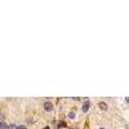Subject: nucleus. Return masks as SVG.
Listing matches in <instances>:
<instances>
[{"label": "nucleus", "mask_w": 129, "mask_h": 129, "mask_svg": "<svg viewBox=\"0 0 129 129\" xmlns=\"http://www.w3.org/2000/svg\"><path fill=\"white\" fill-rule=\"evenodd\" d=\"M44 129H49V127H45V128H44Z\"/></svg>", "instance_id": "nucleus-9"}, {"label": "nucleus", "mask_w": 129, "mask_h": 129, "mask_svg": "<svg viewBox=\"0 0 129 129\" xmlns=\"http://www.w3.org/2000/svg\"><path fill=\"white\" fill-rule=\"evenodd\" d=\"M9 128V125L4 123V121H0V129H8Z\"/></svg>", "instance_id": "nucleus-4"}, {"label": "nucleus", "mask_w": 129, "mask_h": 129, "mask_svg": "<svg viewBox=\"0 0 129 129\" xmlns=\"http://www.w3.org/2000/svg\"><path fill=\"white\" fill-rule=\"evenodd\" d=\"M44 110H45V111H52V110H53V105L50 103V102H45V103H44Z\"/></svg>", "instance_id": "nucleus-2"}, {"label": "nucleus", "mask_w": 129, "mask_h": 129, "mask_svg": "<svg viewBox=\"0 0 129 129\" xmlns=\"http://www.w3.org/2000/svg\"><path fill=\"white\" fill-rule=\"evenodd\" d=\"M100 129H105V128H100Z\"/></svg>", "instance_id": "nucleus-10"}, {"label": "nucleus", "mask_w": 129, "mask_h": 129, "mask_svg": "<svg viewBox=\"0 0 129 129\" xmlns=\"http://www.w3.org/2000/svg\"><path fill=\"white\" fill-rule=\"evenodd\" d=\"M89 108H90V102H89V101H85L84 103H83V111H84V112H88Z\"/></svg>", "instance_id": "nucleus-1"}, {"label": "nucleus", "mask_w": 129, "mask_h": 129, "mask_svg": "<svg viewBox=\"0 0 129 129\" xmlns=\"http://www.w3.org/2000/svg\"><path fill=\"white\" fill-rule=\"evenodd\" d=\"M8 129H17V125H16V124H10Z\"/></svg>", "instance_id": "nucleus-6"}, {"label": "nucleus", "mask_w": 129, "mask_h": 129, "mask_svg": "<svg viewBox=\"0 0 129 129\" xmlns=\"http://www.w3.org/2000/svg\"><path fill=\"white\" fill-rule=\"evenodd\" d=\"M17 129H27L25 127V125H20V127H17Z\"/></svg>", "instance_id": "nucleus-7"}, {"label": "nucleus", "mask_w": 129, "mask_h": 129, "mask_svg": "<svg viewBox=\"0 0 129 129\" xmlns=\"http://www.w3.org/2000/svg\"><path fill=\"white\" fill-rule=\"evenodd\" d=\"M98 107H100L101 110H103V111H106V110H107V103H105V102H100V103H98Z\"/></svg>", "instance_id": "nucleus-3"}, {"label": "nucleus", "mask_w": 129, "mask_h": 129, "mask_svg": "<svg viewBox=\"0 0 129 129\" xmlns=\"http://www.w3.org/2000/svg\"><path fill=\"white\" fill-rule=\"evenodd\" d=\"M127 102H129V97H128V98H127Z\"/></svg>", "instance_id": "nucleus-8"}, {"label": "nucleus", "mask_w": 129, "mask_h": 129, "mask_svg": "<svg viewBox=\"0 0 129 129\" xmlns=\"http://www.w3.org/2000/svg\"><path fill=\"white\" fill-rule=\"evenodd\" d=\"M69 117H70V119H74V117H75V112L71 111V112L69 114Z\"/></svg>", "instance_id": "nucleus-5"}]
</instances>
